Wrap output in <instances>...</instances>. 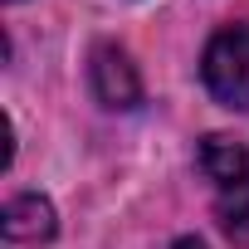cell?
<instances>
[{
	"instance_id": "1",
	"label": "cell",
	"mask_w": 249,
	"mask_h": 249,
	"mask_svg": "<svg viewBox=\"0 0 249 249\" xmlns=\"http://www.w3.org/2000/svg\"><path fill=\"white\" fill-rule=\"evenodd\" d=\"M200 166L215 181V220L220 230L249 249V147L234 137H205Z\"/></svg>"
},
{
	"instance_id": "2",
	"label": "cell",
	"mask_w": 249,
	"mask_h": 249,
	"mask_svg": "<svg viewBox=\"0 0 249 249\" xmlns=\"http://www.w3.org/2000/svg\"><path fill=\"white\" fill-rule=\"evenodd\" d=\"M200 73L225 107H249V20H234L210 39Z\"/></svg>"
},
{
	"instance_id": "3",
	"label": "cell",
	"mask_w": 249,
	"mask_h": 249,
	"mask_svg": "<svg viewBox=\"0 0 249 249\" xmlns=\"http://www.w3.org/2000/svg\"><path fill=\"white\" fill-rule=\"evenodd\" d=\"M88 73H93V93H98L103 107H137V98H142V78H137L132 59L122 54L117 44H98Z\"/></svg>"
},
{
	"instance_id": "4",
	"label": "cell",
	"mask_w": 249,
	"mask_h": 249,
	"mask_svg": "<svg viewBox=\"0 0 249 249\" xmlns=\"http://www.w3.org/2000/svg\"><path fill=\"white\" fill-rule=\"evenodd\" d=\"M5 234L20 244H39L54 234V205L44 196H20L5 205Z\"/></svg>"
},
{
	"instance_id": "5",
	"label": "cell",
	"mask_w": 249,
	"mask_h": 249,
	"mask_svg": "<svg viewBox=\"0 0 249 249\" xmlns=\"http://www.w3.org/2000/svg\"><path fill=\"white\" fill-rule=\"evenodd\" d=\"M171 249H205V244H200V239H191V234H186V239H176V244H171Z\"/></svg>"
}]
</instances>
